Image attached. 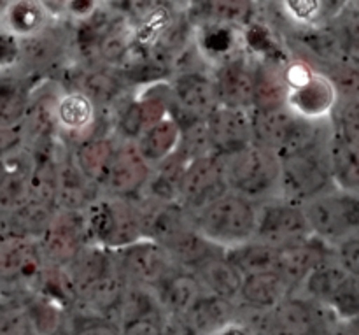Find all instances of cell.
Segmentation results:
<instances>
[{"mask_svg":"<svg viewBox=\"0 0 359 335\" xmlns=\"http://www.w3.org/2000/svg\"><path fill=\"white\" fill-rule=\"evenodd\" d=\"M221 158L230 192L255 204L280 199V160L272 151L252 143Z\"/></svg>","mask_w":359,"mask_h":335,"instance_id":"obj_1","label":"cell"},{"mask_svg":"<svg viewBox=\"0 0 359 335\" xmlns=\"http://www.w3.org/2000/svg\"><path fill=\"white\" fill-rule=\"evenodd\" d=\"M256 216L255 202L228 192L191 218L202 237L219 248L230 249L255 239Z\"/></svg>","mask_w":359,"mask_h":335,"instance_id":"obj_2","label":"cell"},{"mask_svg":"<svg viewBox=\"0 0 359 335\" xmlns=\"http://www.w3.org/2000/svg\"><path fill=\"white\" fill-rule=\"evenodd\" d=\"M287 84L286 109L311 121H326L340 104L335 84L305 60H293L283 67Z\"/></svg>","mask_w":359,"mask_h":335,"instance_id":"obj_3","label":"cell"},{"mask_svg":"<svg viewBox=\"0 0 359 335\" xmlns=\"http://www.w3.org/2000/svg\"><path fill=\"white\" fill-rule=\"evenodd\" d=\"M312 237L328 246L359 235V193L332 186L302 204Z\"/></svg>","mask_w":359,"mask_h":335,"instance_id":"obj_4","label":"cell"},{"mask_svg":"<svg viewBox=\"0 0 359 335\" xmlns=\"http://www.w3.org/2000/svg\"><path fill=\"white\" fill-rule=\"evenodd\" d=\"M328 139L319 140L280 160V199L304 204L333 185Z\"/></svg>","mask_w":359,"mask_h":335,"instance_id":"obj_5","label":"cell"},{"mask_svg":"<svg viewBox=\"0 0 359 335\" xmlns=\"http://www.w3.org/2000/svg\"><path fill=\"white\" fill-rule=\"evenodd\" d=\"M325 121H311L283 107L270 112L252 111V133L255 143L266 147L279 158L298 153L312 144L325 140Z\"/></svg>","mask_w":359,"mask_h":335,"instance_id":"obj_6","label":"cell"},{"mask_svg":"<svg viewBox=\"0 0 359 335\" xmlns=\"http://www.w3.org/2000/svg\"><path fill=\"white\" fill-rule=\"evenodd\" d=\"M84 228L98 246L116 251L146 239L142 213L121 197L93 200L88 206Z\"/></svg>","mask_w":359,"mask_h":335,"instance_id":"obj_7","label":"cell"},{"mask_svg":"<svg viewBox=\"0 0 359 335\" xmlns=\"http://www.w3.org/2000/svg\"><path fill=\"white\" fill-rule=\"evenodd\" d=\"M230 192L223 158L209 153L191 158L184 165L177 183V204L195 216L198 211Z\"/></svg>","mask_w":359,"mask_h":335,"instance_id":"obj_8","label":"cell"},{"mask_svg":"<svg viewBox=\"0 0 359 335\" xmlns=\"http://www.w3.org/2000/svg\"><path fill=\"white\" fill-rule=\"evenodd\" d=\"M256 241L277 249L302 244L312 239L311 227L300 204L272 199L256 204Z\"/></svg>","mask_w":359,"mask_h":335,"instance_id":"obj_9","label":"cell"},{"mask_svg":"<svg viewBox=\"0 0 359 335\" xmlns=\"http://www.w3.org/2000/svg\"><path fill=\"white\" fill-rule=\"evenodd\" d=\"M116 263L123 280L132 284L149 288L151 291L181 267L172 260L167 249L151 239H140L118 249Z\"/></svg>","mask_w":359,"mask_h":335,"instance_id":"obj_10","label":"cell"},{"mask_svg":"<svg viewBox=\"0 0 359 335\" xmlns=\"http://www.w3.org/2000/svg\"><path fill=\"white\" fill-rule=\"evenodd\" d=\"M325 313L330 311L311 298L286 297L265 311L263 335H328L333 323H328Z\"/></svg>","mask_w":359,"mask_h":335,"instance_id":"obj_11","label":"cell"},{"mask_svg":"<svg viewBox=\"0 0 359 335\" xmlns=\"http://www.w3.org/2000/svg\"><path fill=\"white\" fill-rule=\"evenodd\" d=\"M203 129L210 153L217 157H226L255 143L252 111L248 109L219 105L203 119Z\"/></svg>","mask_w":359,"mask_h":335,"instance_id":"obj_12","label":"cell"},{"mask_svg":"<svg viewBox=\"0 0 359 335\" xmlns=\"http://www.w3.org/2000/svg\"><path fill=\"white\" fill-rule=\"evenodd\" d=\"M172 109L189 119V125L203 121L219 107L212 76L202 70H184L170 83Z\"/></svg>","mask_w":359,"mask_h":335,"instance_id":"obj_13","label":"cell"},{"mask_svg":"<svg viewBox=\"0 0 359 335\" xmlns=\"http://www.w3.org/2000/svg\"><path fill=\"white\" fill-rule=\"evenodd\" d=\"M149 178L151 165L140 157L132 140H125L119 146H114L102 186L114 197L126 199L147 186Z\"/></svg>","mask_w":359,"mask_h":335,"instance_id":"obj_14","label":"cell"},{"mask_svg":"<svg viewBox=\"0 0 359 335\" xmlns=\"http://www.w3.org/2000/svg\"><path fill=\"white\" fill-rule=\"evenodd\" d=\"M41 246L23 235L0 239V287L2 284H27L41 277Z\"/></svg>","mask_w":359,"mask_h":335,"instance_id":"obj_15","label":"cell"},{"mask_svg":"<svg viewBox=\"0 0 359 335\" xmlns=\"http://www.w3.org/2000/svg\"><path fill=\"white\" fill-rule=\"evenodd\" d=\"M212 79L219 105L252 111L255 65H251L248 60L242 56H231L217 63Z\"/></svg>","mask_w":359,"mask_h":335,"instance_id":"obj_16","label":"cell"},{"mask_svg":"<svg viewBox=\"0 0 359 335\" xmlns=\"http://www.w3.org/2000/svg\"><path fill=\"white\" fill-rule=\"evenodd\" d=\"M130 28L133 49L151 53L163 46L175 32V11L167 2L147 4L139 11Z\"/></svg>","mask_w":359,"mask_h":335,"instance_id":"obj_17","label":"cell"},{"mask_svg":"<svg viewBox=\"0 0 359 335\" xmlns=\"http://www.w3.org/2000/svg\"><path fill=\"white\" fill-rule=\"evenodd\" d=\"M326 246L328 244H325L319 239L312 237L307 242H302V244L287 246V248L279 249V258H277L276 270L290 284L291 291L300 288L304 284V281L307 280L309 274L319 263H323L330 256H333Z\"/></svg>","mask_w":359,"mask_h":335,"instance_id":"obj_18","label":"cell"},{"mask_svg":"<svg viewBox=\"0 0 359 335\" xmlns=\"http://www.w3.org/2000/svg\"><path fill=\"white\" fill-rule=\"evenodd\" d=\"M153 294L165 316H184L205 291L195 274L179 269L161 281Z\"/></svg>","mask_w":359,"mask_h":335,"instance_id":"obj_19","label":"cell"},{"mask_svg":"<svg viewBox=\"0 0 359 335\" xmlns=\"http://www.w3.org/2000/svg\"><path fill=\"white\" fill-rule=\"evenodd\" d=\"M202 284L203 291L226 301H237L244 276L233 267L224 253L209 256L191 270Z\"/></svg>","mask_w":359,"mask_h":335,"instance_id":"obj_20","label":"cell"},{"mask_svg":"<svg viewBox=\"0 0 359 335\" xmlns=\"http://www.w3.org/2000/svg\"><path fill=\"white\" fill-rule=\"evenodd\" d=\"M83 225L79 227L74 221V211H65L48 221L44 230V246L41 248L42 255L62 263H70L83 248Z\"/></svg>","mask_w":359,"mask_h":335,"instance_id":"obj_21","label":"cell"},{"mask_svg":"<svg viewBox=\"0 0 359 335\" xmlns=\"http://www.w3.org/2000/svg\"><path fill=\"white\" fill-rule=\"evenodd\" d=\"M182 129L174 116L160 119L158 123L144 130L133 144L140 157L149 165H158L170 158L181 146Z\"/></svg>","mask_w":359,"mask_h":335,"instance_id":"obj_22","label":"cell"},{"mask_svg":"<svg viewBox=\"0 0 359 335\" xmlns=\"http://www.w3.org/2000/svg\"><path fill=\"white\" fill-rule=\"evenodd\" d=\"M291 295L290 284L277 270L251 274L242 281L238 298L256 311H270Z\"/></svg>","mask_w":359,"mask_h":335,"instance_id":"obj_23","label":"cell"},{"mask_svg":"<svg viewBox=\"0 0 359 335\" xmlns=\"http://www.w3.org/2000/svg\"><path fill=\"white\" fill-rule=\"evenodd\" d=\"M287 84L283 67L273 60H262L255 65L252 111L270 112L286 107Z\"/></svg>","mask_w":359,"mask_h":335,"instance_id":"obj_24","label":"cell"},{"mask_svg":"<svg viewBox=\"0 0 359 335\" xmlns=\"http://www.w3.org/2000/svg\"><path fill=\"white\" fill-rule=\"evenodd\" d=\"M53 119L69 133H83L97 119V104L81 90L65 91L53 104Z\"/></svg>","mask_w":359,"mask_h":335,"instance_id":"obj_25","label":"cell"},{"mask_svg":"<svg viewBox=\"0 0 359 335\" xmlns=\"http://www.w3.org/2000/svg\"><path fill=\"white\" fill-rule=\"evenodd\" d=\"M182 318L186 320L195 335H210L221 327L235 322L233 301L203 294Z\"/></svg>","mask_w":359,"mask_h":335,"instance_id":"obj_26","label":"cell"},{"mask_svg":"<svg viewBox=\"0 0 359 335\" xmlns=\"http://www.w3.org/2000/svg\"><path fill=\"white\" fill-rule=\"evenodd\" d=\"M333 185L351 193H359V146L347 143L335 130L328 140Z\"/></svg>","mask_w":359,"mask_h":335,"instance_id":"obj_27","label":"cell"},{"mask_svg":"<svg viewBox=\"0 0 359 335\" xmlns=\"http://www.w3.org/2000/svg\"><path fill=\"white\" fill-rule=\"evenodd\" d=\"M48 11L39 0H11L2 11L4 32L18 39H28L44 32Z\"/></svg>","mask_w":359,"mask_h":335,"instance_id":"obj_28","label":"cell"},{"mask_svg":"<svg viewBox=\"0 0 359 335\" xmlns=\"http://www.w3.org/2000/svg\"><path fill=\"white\" fill-rule=\"evenodd\" d=\"M30 109V91L21 77L0 72V129L20 130Z\"/></svg>","mask_w":359,"mask_h":335,"instance_id":"obj_29","label":"cell"},{"mask_svg":"<svg viewBox=\"0 0 359 335\" xmlns=\"http://www.w3.org/2000/svg\"><path fill=\"white\" fill-rule=\"evenodd\" d=\"M224 255L233 263V267H237L238 272L245 277L251 276V274L276 270L279 249L252 239V241L244 242V244L224 249Z\"/></svg>","mask_w":359,"mask_h":335,"instance_id":"obj_30","label":"cell"},{"mask_svg":"<svg viewBox=\"0 0 359 335\" xmlns=\"http://www.w3.org/2000/svg\"><path fill=\"white\" fill-rule=\"evenodd\" d=\"M114 144L109 139H88L74 155L77 169L95 185H102L111 162Z\"/></svg>","mask_w":359,"mask_h":335,"instance_id":"obj_31","label":"cell"},{"mask_svg":"<svg viewBox=\"0 0 359 335\" xmlns=\"http://www.w3.org/2000/svg\"><path fill=\"white\" fill-rule=\"evenodd\" d=\"M325 309L332 313L337 322H351L359 318V276L347 272L337 284L335 291L330 301L326 302Z\"/></svg>","mask_w":359,"mask_h":335,"instance_id":"obj_32","label":"cell"},{"mask_svg":"<svg viewBox=\"0 0 359 335\" xmlns=\"http://www.w3.org/2000/svg\"><path fill=\"white\" fill-rule=\"evenodd\" d=\"M203 9L212 23L226 27L248 25L255 13L252 0H203Z\"/></svg>","mask_w":359,"mask_h":335,"instance_id":"obj_33","label":"cell"},{"mask_svg":"<svg viewBox=\"0 0 359 335\" xmlns=\"http://www.w3.org/2000/svg\"><path fill=\"white\" fill-rule=\"evenodd\" d=\"M132 49V28L112 23L98 42L97 53L109 65H123Z\"/></svg>","mask_w":359,"mask_h":335,"instance_id":"obj_34","label":"cell"},{"mask_svg":"<svg viewBox=\"0 0 359 335\" xmlns=\"http://www.w3.org/2000/svg\"><path fill=\"white\" fill-rule=\"evenodd\" d=\"M198 44L203 55L210 56V58H221V63L231 58L230 53L237 46V32L233 27L210 23L200 35Z\"/></svg>","mask_w":359,"mask_h":335,"instance_id":"obj_35","label":"cell"},{"mask_svg":"<svg viewBox=\"0 0 359 335\" xmlns=\"http://www.w3.org/2000/svg\"><path fill=\"white\" fill-rule=\"evenodd\" d=\"M27 302L16 297H4L0 301V335L30 334Z\"/></svg>","mask_w":359,"mask_h":335,"instance_id":"obj_36","label":"cell"},{"mask_svg":"<svg viewBox=\"0 0 359 335\" xmlns=\"http://www.w3.org/2000/svg\"><path fill=\"white\" fill-rule=\"evenodd\" d=\"M335 112V132L347 143L359 146V97L342 100Z\"/></svg>","mask_w":359,"mask_h":335,"instance_id":"obj_37","label":"cell"},{"mask_svg":"<svg viewBox=\"0 0 359 335\" xmlns=\"http://www.w3.org/2000/svg\"><path fill=\"white\" fill-rule=\"evenodd\" d=\"M83 84L84 86L77 88V90L86 93L95 104H97V102L112 100V98L119 93V90H121L119 81L116 79L112 74L100 72V70H98V72H95L93 70L91 74H88V76L84 77Z\"/></svg>","mask_w":359,"mask_h":335,"instance_id":"obj_38","label":"cell"},{"mask_svg":"<svg viewBox=\"0 0 359 335\" xmlns=\"http://www.w3.org/2000/svg\"><path fill=\"white\" fill-rule=\"evenodd\" d=\"M335 30L339 35L342 62L359 67V14L346 18Z\"/></svg>","mask_w":359,"mask_h":335,"instance_id":"obj_39","label":"cell"},{"mask_svg":"<svg viewBox=\"0 0 359 335\" xmlns=\"http://www.w3.org/2000/svg\"><path fill=\"white\" fill-rule=\"evenodd\" d=\"M283 9L294 23L311 27L325 18V0H280Z\"/></svg>","mask_w":359,"mask_h":335,"instance_id":"obj_40","label":"cell"},{"mask_svg":"<svg viewBox=\"0 0 359 335\" xmlns=\"http://www.w3.org/2000/svg\"><path fill=\"white\" fill-rule=\"evenodd\" d=\"M333 258L337 260L340 267L347 270V272L359 276V235L346 239V241L339 242L333 246Z\"/></svg>","mask_w":359,"mask_h":335,"instance_id":"obj_41","label":"cell"},{"mask_svg":"<svg viewBox=\"0 0 359 335\" xmlns=\"http://www.w3.org/2000/svg\"><path fill=\"white\" fill-rule=\"evenodd\" d=\"M121 335H165L163 315H151L132 320L119 327Z\"/></svg>","mask_w":359,"mask_h":335,"instance_id":"obj_42","label":"cell"},{"mask_svg":"<svg viewBox=\"0 0 359 335\" xmlns=\"http://www.w3.org/2000/svg\"><path fill=\"white\" fill-rule=\"evenodd\" d=\"M20 39L7 32H0V72H6L9 67H13L20 60Z\"/></svg>","mask_w":359,"mask_h":335,"instance_id":"obj_43","label":"cell"},{"mask_svg":"<svg viewBox=\"0 0 359 335\" xmlns=\"http://www.w3.org/2000/svg\"><path fill=\"white\" fill-rule=\"evenodd\" d=\"M72 335H121V330L109 320H90L81 327H76Z\"/></svg>","mask_w":359,"mask_h":335,"instance_id":"obj_44","label":"cell"},{"mask_svg":"<svg viewBox=\"0 0 359 335\" xmlns=\"http://www.w3.org/2000/svg\"><path fill=\"white\" fill-rule=\"evenodd\" d=\"M210 335H256V334L252 332L251 327L235 320V322H230L228 325L221 327L219 330H216V332Z\"/></svg>","mask_w":359,"mask_h":335,"instance_id":"obj_45","label":"cell"},{"mask_svg":"<svg viewBox=\"0 0 359 335\" xmlns=\"http://www.w3.org/2000/svg\"><path fill=\"white\" fill-rule=\"evenodd\" d=\"M328 335H359V318L351 322H335Z\"/></svg>","mask_w":359,"mask_h":335,"instance_id":"obj_46","label":"cell"},{"mask_svg":"<svg viewBox=\"0 0 359 335\" xmlns=\"http://www.w3.org/2000/svg\"><path fill=\"white\" fill-rule=\"evenodd\" d=\"M39 2L44 6L48 14H63L67 13V7H69L70 0H39Z\"/></svg>","mask_w":359,"mask_h":335,"instance_id":"obj_47","label":"cell"},{"mask_svg":"<svg viewBox=\"0 0 359 335\" xmlns=\"http://www.w3.org/2000/svg\"><path fill=\"white\" fill-rule=\"evenodd\" d=\"M51 335H72V332H70V330L67 329V327L62 323V325H60L58 329H56L55 332H53Z\"/></svg>","mask_w":359,"mask_h":335,"instance_id":"obj_48","label":"cell"},{"mask_svg":"<svg viewBox=\"0 0 359 335\" xmlns=\"http://www.w3.org/2000/svg\"><path fill=\"white\" fill-rule=\"evenodd\" d=\"M2 298H4L2 297V287H0V301H2Z\"/></svg>","mask_w":359,"mask_h":335,"instance_id":"obj_49","label":"cell"}]
</instances>
